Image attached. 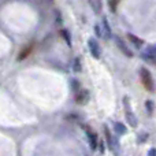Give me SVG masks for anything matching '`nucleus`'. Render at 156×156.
<instances>
[{
	"mask_svg": "<svg viewBox=\"0 0 156 156\" xmlns=\"http://www.w3.org/2000/svg\"><path fill=\"white\" fill-rule=\"evenodd\" d=\"M29 54H30V48H27V49H23V51L21 52V55H19V56H18V59H19V60L25 59V58H26V56H27V55H29Z\"/></svg>",
	"mask_w": 156,
	"mask_h": 156,
	"instance_id": "nucleus-13",
	"label": "nucleus"
},
{
	"mask_svg": "<svg viewBox=\"0 0 156 156\" xmlns=\"http://www.w3.org/2000/svg\"><path fill=\"white\" fill-rule=\"evenodd\" d=\"M73 69L76 71H81V65H80V59H74V65H73Z\"/></svg>",
	"mask_w": 156,
	"mask_h": 156,
	"instance_id": "nucleus-14",
	"label": "nucleus"
},
{
	"mask_svg": "<svg viewBox=\"0 0 156 156\" xmlns=\"http://www.w3.org/2000/svg\"><path fill=\"white\" fill-rule=\"evenodd\" d=\"M90 5L94 8V11H96L97 14L101 11V5H103V3L101 2H99V0H96V2H90Z\"/></svg>",
	"mask_w": 156,
	"mask_h": 156,
	"instance_id": "nucleus-11",
	"label": "nucleus"
},
{
	"mask_svg": "<svg viewBox=\"0 0 156 156\" xmlns=\"http://www.w3.org/2000/svg\"><path fill=\"white\" fill-rule=\"evenodd\" d=\"M88 99H89L88 90H80L76 96V101L78 103V104H85V103L88 101Z\"/></svg>",
	"mask_w": 156,
	"mask_h": 156,
	"instance_id": "nucleus-7",
	"label": "nucleus"
},
{
	"mask_svg": "<svg viewBox=\"0 0 156 156\" xmlns=\"http://www.w3.org/2000/svg\"><path fill=\"white\" fill-rule=\"evenodd\" d=\"M140 77H141V82H143V85L145 86V89H148V90H154L155 89V83H154V80H152V76L151 73H149L147 69H141L140 70Z\"/></svg>",
	"mask_w": 156,
	"mask_h": 156,
	"instance_id": "nucleus-2",
	"label": "nucleus"
},
{
	"mask_svg": "<svg viewBox=\"0 0 156 156\" xmlns=\"http://www.w3.org/2000/svg\"><path fill=\"white\" fill-rule=\"evenodd\" d=\"M73 85H74L73 86L74 89H78V82H77V81H73Z\"/></svg>",
	"mask_w": 156,
	"mask_h": 156,
	"instance_id": "nucleus-18",
	"label": "nucleus"
},
{
	"mask_svg": "<svg viewBox=\"0 0 156 156\" xmlns=\"http://www.w3.org/2000/svg\"><path fill=\"white\" fill-rule=\"evenodd\" d=\"M123 105H125V115H126L127 123H129L132 127H136V126H137V116H136V114L132 111L130 101H129V99H127V97H125V99H123Z\"/></svg>",
	"mask_w": 156,
	"mask_h": 156,
	"instance_id": "nucleus-1",
	"label": "nucleus"
},
{
	"mask_svg": "<svg viewBox=\"0 0 156 156\" xmlns=\"http://www.w3.org/2000/svg\"><path fill=\"white\" fill-rule=\"evenodd\" d=\"M115 132L118 133V134H125V133H126V127H125L122 123L116 122L115 123Z\"/></svg>",
	"mask_w": 156,
	"mask_h": 156,
	"instance_id": "nucleus-10",
	"label": "nucleus"
},
{
	"mask_svg": "<svg viewBox=\"0 0 156 156\" xmlns=\"http://www.w3.org/2000/svg\"><path fill=\"white\" fill-rule=\"evenodd\" d=\"M85 132H86V136H88V138H89V144H90V148L92 149H94L96 148V145H97V141H96V134H94L93 132H92V129L90 127H88V126H85Z\"/></svg>",
	"mask_w": 156,
	"mask_h": 156,
	"instance_id": "nucleus-6",
	"label": "nucleus"
},
{
	"mask_svg": "<svg viewBox=\"0 0 156 156\" xmlns=\"http://www.w3.org/2000/svg\"><path fill=\"white\" fill-rule=\"evenodd\" d=\"M103 36H104L105 38L111 37V29H110V26H108L107 19H103Z\"/></svg>",
	"mask_w": 156,
	"mask_h": 156,
	"instance_id": "nucleus-8",
	"label": "nucleus"
},
{
	"mask_svg": "<svg viewBox=\"0 0 156 156\" xmlns=\"http://www.w3.org/2000/svg\"><path fill=\"white\" fill-rule=\"evenodd\" d=\"M108 5H110V8H111V11H115V8H116V5H118V2H110L108 3Z\"/></svg>",
	"mask_w": 156,
	"mask_h": 156,
	"instance_id": "nucleus-16",
	"label": "nucleus"
},
{
	"mask_svg": "<svg viewBox=\"0 0 156 156\" xmlns=\"http://www.w3.org/2000/svg\"><path fill=\"white\" fill-rule=\"evenodd\" d=\"M60 34H62L63 36V37H65L66 38V41H67V44H69V45H70V36H69V33H67V30H62V32H60Z\"/></svg>",
	"mask_w": 156,
	"mask_h": 156,
	"instance_id": "nucleus-15",
	"label": "nucleus"
},
{
	"mask_svg": "<svg viewBox=\"0 0 156 156\" xmlns=\"http://www.w3.org/2000/svg\"><path fill=\"white\" fill-rule=\"evenodd\" d=\"M89 49H90L92 55H93L94 58L101 56V48H100L99 43H97L94 38H90V40H89Z\"/></svg>",
	"mask_w": 156,
	"mask_h": 156,
	"instance_id": "nucleus-3",
	"label": "nucleus"
},
{
	"mask_svg": "<svg viewBox=\"0 0 156 156\" xmlns=\"http://www.w3.org/2000/svg\"><path fill=\"white\" fill-rule=\"evenodd\" d=\"M127 38H129V40L133 43V45H136V47H141V45H143V40H141V38H138V37H136V36L127 34Z\"/></svg>",
	"mask_w": 156,
	"mask_h": 156,
	"instance_id": "nucleus-9",
	"label": "nucleus"
},
{
	"mask_svg": "<svg viewBox=\"0 0 156 156\" xmlns=\"http://www.w3.org/2000/svg\"><path fill=\"white\" fill-rule=\"evenodd\" d=\"M144 58H145L147 60H151V62L156 63V44L149 45L148 48L144 51Z\"/></svg>",
	"mask_w": 156,
	"mask_h": 156,
	"instance_id": "nucleus-4",
	"label": "nucleus"
},
{
	"mask_svg": "<svg viewBox=\"0 0 156 156\" xmlns=\"http://www.w3.org/2000/svg\"><path fill=\"white\" fill-rule=\"evenodd\" d=\"M145 105H147V110H148V112H149V114H152V112H154V107H155L154 101H151V100H148V101L145 103Z\"/></svg>",
	"mask_w": 156,
	"mask_h": 156,
	"instance_id": "nucleus-12",
	"label": "nucleus"
},
{
	"mask_svg": "<svg viewBox=\"0 0 156 156\" xmlns=\"http://www.w3.org/2000/svg\"><path fill=\"white\" fill-rule=\"evenodd\" d=\"M116 45L119 47V49H121L122 52H123L125 55H126V56H130L132 58L133 56V54H132V51H130L129 48H127V45L126 44H125V41L122 40L121 37H116Z\"/></svg>",
	"mask_w": 156,
	"mask_h": 156,
	"instance_id": "nucleus-5",
	"label": "nucleus"
},
{
	"mask_svg": "<svg viewBox=\"0 0 156 156\" xmlns=\"http://www.w3.org/2000/svg\"><path fill=\"white\" fill-rule=\"evenodd\" d=\"M148 156H156V149L155 148H152L151 151H149V154H148Z\"/></svg>",
	"mask_w": 156,
	"mask_h": 156,
	"instance_id": "nucleus-17",
	"label": "nucleus"
}]
</instances>
